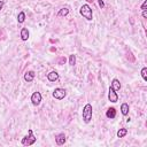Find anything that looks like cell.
<instances>
[{
    "instance_id": "obj_1",
    "label": "cell",
    "mask_w": 147,
    "mask_h": 147,
    "mask_svg": "<svg viewBox=\"0 0 147 147\" xmlns=\"http://www.w3.org/2000/svg\"><path fill=\"white\" fill-rule=\"evenodd\" d=\"M36 140H37V138L34 137V134H33V131L30 129L29 131H28V136H25L23 139H22V145H24V146H31V145H33L34 142H36Z\"/></svg>"
},
{
    "instance_id": "obj_2",
    "label": "cell",
    "mask_w": 147,
    "mask_h": 147,
    "mask_svg": "<svg viewBox=\"0 0 147 147\" xmlns=\"http://www.w3.org/2000/svg\"><path fill=\"white\" fill-rule=\"evenodd\" d=\"M79 13L84 18H86L88 21H91L93 18V13H92V9H91V7L88 5H83L80 7V9H79Z\"/></svg>"
},
{
    "instance_id": "obj_3",
    "label": "cell",
    "mask_w": 147,
    "mask_h": 147,
    "mask_svg": "<svg viewBox=\"0 0 147 147\" xmlns=\"http://www.w3.org/2000/svg\"><path fill=\"white\" fill-rule=\"evenodd\" d=\"M92 113H93L92 106L90 103H86L85 107L83 108V119L85 123H90V121L92 119Z\"/></svg>"
},
{
    "instance_id": "obj_4",
    "label": "cell",
    "mask_w": 147,
    "mask_h": 147,
    "mask_svg": "<svg viewBox=\"0 0 147 147\" xmlns=\"http://www.w3.org/2000/svg\"><path fill=\"white\" fill-rule=\"evenodd\" d=\"M65 95H67V91H65L64 88H61V87L55 88L54 92H53V96H54L55 99H57V100H62Z\"/></svg>"
},
{
    "instance_id": "obj_5",
    "label": "cell",
    "mask_w": 147,
    "mask_h": 147,
    "mask_svg": "<svg viewBox=\"0 0 147 147\" xmlns=\"http://www.w3.org/2000/svg\"><path fill=\"white\" fill-rule=\"evenodd\" d=\"M31 102H32L33 106H38L41 102V94H40V92L32 93V95H31Z\"/></svg>"
},
{
    "instance_id": "obj_6",
    "label": "cell",
    "mask_w": 147,
    "mask_h": 147,
    "mask_svg": "<svg viewBox=\"0 0 147 147\" xmlns=\"http://www.w3.org/2000/svg\"><path fill=\"white\" fill-rule=\"evenodd\" d=\"M108 99L110 102H117L118 101V95H117V92H115L111 87H109V92H108Z\"/></svg>"
},
{
    "instance_id": "obj_7",
    "label": "cell",
    "mask_w": 147,
    "mask_h": 147,
    "mask_svg": "<svg viewBox=\"0 0 147 147\" xmlns=\"http://www.w3.org/2000/svg\"><path fill=\"white\" fill-rule=\"evenodd\" d=\"M34 76H36L34 71H32V70L26 71V72L24 74V80L28 82V83H30V82H32V80L34 79Z\"/></svg>"
},
{
    "instance_id": "obj_8",
    "label": "cell",
    "mask_w": 147,
    "mask_h": 147,
    "mask_svg": "<svg viewBox=\"0 0 147 147\" xmlns=\"http://www.w3.org/2000/svg\"><path fill=\"white\" fill-rule=\"evenodd\" d=\"M65 134L64 133H59L57 136H55V141H56V144L59 145V146H61V145H63L64 142H65Z\"/></svg>"
},
{
    "instance_id": "obj_9",
    "label": "cell",
    "mask_w": 147,
    "mask_h": 147,
    "mask_svg": "<svg viewBox=\"0 0 147 147\" xmlns=\"http://www.w3.org/2000/svg\"><path fill=\"white\" fill-rule=\"evenodd\" d=\"M110 87H111L115 92L119 91V90H121V83H119V80H118L117 78H114V79L111 80V85H110Z\"/></svg>"
},
{
    "instance_id": "obj_10",
    "label": "cell",
    "mask_w": 147,
    "mask_h": 147,
    "mask_svg": "<svg viewBox=\"0 0 147 147\" xmlns=\"http://www.w3.org/2000/svg\"><path fill=\"white\" fill-rule=\"evenodd\" d=\"M47 79L49 82H55V80L59 79V74L56 71H51V72L47 74Z\"/></svg>"
},
{
    "instance_id": "obj_11",
    "label": "cell",
    "mask_w": 147,
    "mask_h": 147,
    "mask_svg": "<svg viewBox=\"0 0 147 147\" xmlns=\"http://www.w3.org/2000/svg\"><path fill=\"white\" fill-rule=\"evenodd\" d=\"M21 39L23 41H26L29 39V30L26 28H22L21 29Z\"/></svg>"
},
{
    "instance_id": "obj_12",
    "label": "cell",
    "mask_w": 147,
    "mask_h": 147,
    "mask_svg": "<svg viewBox=\"0 0 147 147\" xmlns=\"http://www.w3.org/2000/svg\"><path fill=\"white\" fill-rule=\"evenodd\" d=\"M106 116L108 117V118H115V116H116V109L115 108H109L108 110H107V113H106Z\"/></svg>"
},
{
    "instance_id": "obj_13",
    "label": "cell",
    "mask_w": 147,
    "mask_h": 147,
    "mask_svg": "<svg viewBox=\"0 0 147 147\" xmlns=\"http://www.w3.org/2000/svg\"><path fill=\"white\" fill-rule=\"evenodd\" d=\"M121 113L124 115V116H126L127 114H129V105L127 103H122V106H121Z\"/></svg>"
},
{
    "instance_id": "obj_14",
    "label": "cell",
    "mask_w": 147,
    "mask_h": 147,
    "mask_svg": "<svg viewBox=\"0 0 147 147\" xmlns=\"http://www.w3.org/2000/svg\"><path fill=\"white\" fill-rule=\"evenodd\" d=\"M68 14H69V9L64 7V8H61V9L59 10V13H57V16H59V17H61V16H67Z\"/></svg>"
},
{
    "instance_id": "obj_15",
    "label": "cell",
    "mask_w": 147,
    "mask_h": 147,
    "mask_svg": "<svg viewBox=\"0 0 147 147\" xmlns=\"http://www.w3.org/2000/svg\"><path fill=\"white\" fill-rule=\"evenodd\" d=\"M126 133H127V130H126L125 127L119 129V130L117 131V137H118V138H123V137L126 136Z\"/></svg>"
},
{
    "instance_id": "obj_16",
    "label": "cell",
    "mask_w": 147,
    "mask_h": 147,
    "mask_svg": "<svg viewBox=\"0 0 147 147\" xmlns=\"http://www.w3.org/2000/svg\"><path fill=\"white\" fill-rule=\"evenodd\" d=\"M17 21H18V23H23V22L25 21V14H24V11H20V13H18V15H17Z\"/></svg>"
},
{
    "instance_id": "obj_17",
    "label": "cell",
    "mask_w": 147,
    "mask_h": 147,
    "mask_svg": "<svg viewBox=\"0 0 147 147\" xmlns=\"http://www.w3.org/2000/svg\"><path fill=\"white\" fill-rule=\"evenodd\" d=\"M126 57H127V60H130V62H133L134 61V56L132 55V53H131L130 49H126Z\"/></svg>"
},
{
    "instance_id": "obj_18",
    "label": "cell",
    "mask_w": 147,
    "mask_h": 147,
    "mask_svg": "<svg viewBox=\"0 0 147 147\" xmlns=\"http://www.w3.org/2000/svg\"><path fill=\"white\" fill-rule=\"evenodd\" d=\"M69 64H70V65H75V64H76V55L71 54V55L69 56Z\"/></svg>"
},
{
    "instance_id": "obj_19",
    "label": "cell",
    "mask_w": 147,
    "mask_h": 147,
    "mask_svg": "<svg viewBox=\"0 0 147 147\" xmlns=\"http://www.w3.org/2000/svg\"><path fill=\"white\" fill-rule=\"evenodd\" d=\"M141 76H142V79L144 80H147V68L146 67H144L141 69Z\"/></svg>"
},
{
    "instance_id": "obj_20",
    "label": "cell",
    "mask_w": 147,
    "mask_h": 147,
    "mask_svg": "<svg viewBox=\"0 0 147 147\" xmlns=\"http://www.w3.org/2000/svg\"><path fill=\"white\" fill-rule=\"evenodd\" d=\"M146 6H147V0H145L144 3L141 5V9H142V10H146Z\"/></svg>"
},
{
    "instance_id": "obj_21",
    "label": "cell",
    "mask_w": 147,
    "mask_h": 147,
    "mask_svg": "<svg viewBox=\"0 0 147 147\" xmlns=\"http://www.w3.org/2000/svg\"><path fill=\"white\" fill-rule=\"evenodd\" d=\"M65 62V57H61L60 60H59V64H63Z\"/></svg>"
},
{
    "instance_id": "obj_22",
    "label": "cell",
    "mask_w": 147,
    "mask_h": 147,
    "mask_svg": "<svg viewBox=\"0 0 147 147\" xmlns=\"http://www.w3.org/2000/svg\"><path fill=\"white\" fill-rule=\"evenodd\" d=\"M99 6H100L101 8H103V7H105V3H103V1H102V0H99Z\"/></svg>"
},
{
    "instance_id": "obj_23",
    "label": "cell",
    "mask_w": 147,
    "mask_h": 147,
    "mask_svg": "<svg viewBox=\"0 0 147 147\" xmlns=\"http://www.w3.org/2000/svg\"><path fill=\"white\" fill-rule=\"evenodd\" d=\"M142 17H144V18H147V13H146V10H142Z\"/></svg>"
},
{
    "instance_id": "obj_24",
    "label": "cell",
    "mask_w": 147,
    "mask_h": 147,
    "mask_svg": "<svg viewBox=\"0 0 147 147\" xmlns=\"http://www.w3.org/2000/svg\"><path fill=\"white\" fill-rule=\"evenodd\" d=\"M2 7H3V1H2V0H0V10L2 9Z\"/></svg>"
}]
</instances>
